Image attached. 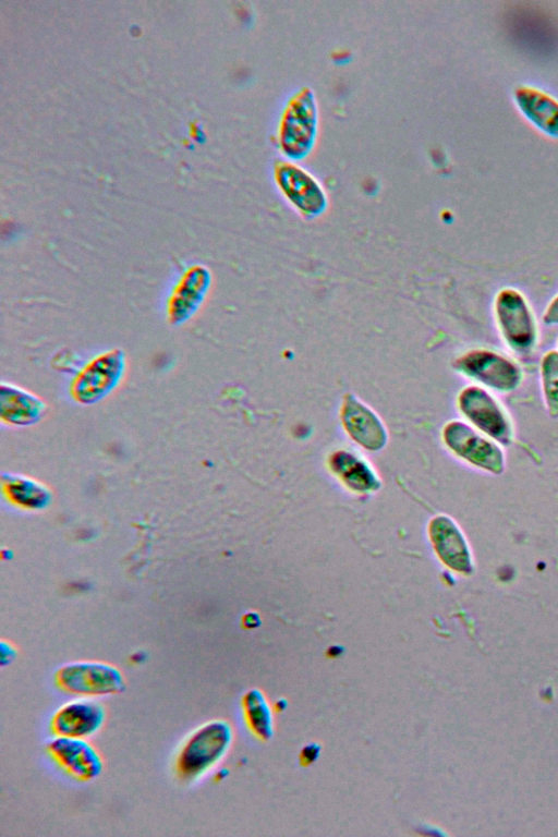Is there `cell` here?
Wrapping results in <instances>:
<instances>
[{
    "instance_id": "7402d4cb",
    "label": "cell",
    "mask_w": 558,
    "mask_h": 837,
    "mask_svg": "<svg viewBox=\"0 0 558 837\" xmlns=\"http://www.w3.org/2000/svg\"><path fill=\"white\" fill-rule=\"evenodd\" d=\"M229 772L226 768H221L216 773V779L221 780L228 776Z\"/></svg>"
},
{
    "instance_id": "5b68a950",
    "label": "cell",
    "mask_w": 558,
    "mask_h": 837,
    "mask_svg": "<svg viewBox=\"0 0 558 837\" xmlns=\"http://www.w3.org/2000/svg\"><path fill=\"white\" fill-rule=\"evenodd\" d=\"M495 310L508 344L518 351L531 349L536 340V328L522 294L513 289L501 290L496 298Z\"/></svg>"
},
{
    "instance_id": "8992f818",
    "label": "cell",
    "mask_w": 558,
    "mask_h": 837,
    "mask_svg": "<svg viewBox=\"0 0 558 837\" xmlns=\"http://www.w3.org/2000/svg\"><path fill=\"white\" fill-rule=\"evenodd\" d=\"M458 403L464 416L487 436L502 444L511 440L510 422L486 390L476 386L466 387L460 392Z\"/></svg>"
},
{
    "instance_id": "7a4b0ae2",
    "label": "cell",
    "mask_w": 558,
    "mask_h": 837,
    "mask_svg": "<svg viewBox=\"0 0 558 837\" xmlns=\"http://www.w3.org/2000/svg\"><path fill=\"white\" fill-rule=\"evenodd\" d=\"M56 682L61 690L85 698L112 695L125 689L124 676L118 667L96 660L61 666L56 672Z\"/></svg>"
},
{
    "instance_id": "ac0fdd59",
    "label": "cell",
    "mask_w": 558,
    "mask_h": 837,
    "mask_svg": "<svg viewBox=\"0 0 558 837\" xmlns=\"http://www.w3.org/2000/svg\"><path fill=\"white\" fill-rule=\"evenodd\" d=\"M17 656L16 648L7 641L0 642V665L5 667L10 665Z\"/></svg>"
},
{
    "instance_id": "d6986e66",
    "label": "cell",
    "mask_w": 558,
    "mask_h": 837,
    "mask_svg": "<svg viewBox=\"0 0 558 837\" xmlns=\"http://www.w3.org/2000/svg\"><path fill=\"white\" fill-rule=\"evenodd\" d=\"M544 322L549 325L558 324V295L549 303L544 314Z\"/></svg>"
},
{
    "instance_id": "ba28073f",
    "label": "cell",
    "mask_w": 558,
    "mask_h": 837,
    "mask_svg": "<svg viewBox=\"0 0 558 837\" xmlns=\"http://www.w3.org/2000/svg\"><path fill=\"white\" fill-rule=\"evenodd\" d=\"M105 720L106 709L99 701L80 696L54 712L51 729L57 736L88 738L100 730Z\"/></svg>"
},
{
    "instance_id": "5bb4252c",
    "label": "cell",
    "mask_w": 558,
    "mask_h": 837,
    "mask_svg": "<svg viewBox=\"0 0 558 837\" xmlns=\"http://www.w3.org/2000/svg\"><path fill=\"white\" fill-rule=\"evenodd\" d=\"M330 465L342 482L353 490L372 492L380 486L372 468L352 452H336L330 459Z\"/></svg>"
},
{
    "instance_id": "2e32d148",
    "label": "cell",
    "mask_w": 558,
    "mask_h": 837,
    "mask_svg": "<svg viewBox=\"0 0 558 837\" xmlns=\"http://www.w3.org/2000/svg\"><path fill=\"white\" fill-rule=\"evenodd\" d=\"M542 386L548 413L558 417V352H547L541 366Z\"/></svg>"
},
{
    "instance_id": "8fae6325",
    "label": "cell",
    "mask_w": 558,
    "mask_h": 837,
    "mask_svg": "<svg viewBox=\"0 0 558 837\" xmlns=\"http://www.w3.org/2000/svg\"><path fill=\"white\" fill-rule=\"evenodd\" d=\"M429 537L437 556L447 567L464 574L473 571L472 555L466 539L450 518L435 517L429 524Z\"/></svg>"
},
{
    "instance_id": "9a60e30c",
    "label": "cell",
    "mask_w": 558,
    "mask_h": 837,
    "mask_svg": "<svg viewBox=\"0 0 558 837\" xmlns=\"http://www.w3.org/2000/svg\"><path fill=\"white\" fill-rule=\"evenodd\" d=\"M2 489L14 505L25 509L45 508L51 499L49 489L41 483L17 474H2Z\"/></svg>"
},
{
    "instance_id": "6da1fadb",
    "label": "cell",
    "mask_w": 558,
    "mask_h": 837,
    "mask_svg": "<svg viewBox=\"0 0 558 837\" xmlns=\"http://www.w3.org/2000/svg\"><path fill=\"white\" fill-rule=\"evenodd\" d=\"M232 742L229 723L220 719L197 727L183 742L175 757V773L191 783L204 776L225 756Z\"/></svg>"
},
{
    "instance_id": "603a6c76",
    "label": "cell",
    "mask_w": 558,
    "mask_h": 837,
    "mask_svg": "<svg viewBox=\"0 0 558 837\" xmlns=\"http://www.w3.org/2000/svg\"><path fill=\"white\" fill-rule=\"evenodd\" d=\"M330 650L333 651V652L329 651L330 656H338L341 654V651H342V648L338 646H332Z\"/></svg>"
},
{
    "instance_id": "3957f363",
    "label": "cell",
    "mask_w": 558,
    "mask_h": 837,
    "mask_svg": "<svg viewBox=\"0 0 558 837\" xmlns=\"http://www.w3.org/2000/svg\"><path fill=\"white\" fill-rule=\"evenodd\" d=\"M124 369L123 351L114 349L104 352L78 373L72 383L71 395L78 403H95L114 389Z\"/></svg>"
},
{
    "instance_id": "44dd1931",
    "label": "cell",
    "mask_w": 558,
    "mask_h": 837,
    "mask_svg": "<svg viewBox=\"0 0 558 837\" xmlns=\"http://www.w3.org/2000/svg\"><path fill=\"white\" fill-rule=\"evenodd\" d=\"M316 755H317V748H315L314 745H308L307 748L304 749L305 759L310 757L312 760H315Z\"/></svg>"
},
{
    "instance_id": "4fadbf2b",
    "label": "cell",
    "mask_w": 558,
    "mask_h": 837,
    "mask_svg": "<svg viewBox=\"0 0 558 837\" xmlns=\"http://www.w3.org/2000/svg\"><path fill=\"white\" fill-rule=\"evenodd\" d=\"M45 412V403L35 395L12 384H1V421L13 426L36 423Z\"/></svg>"
},
{
    "instance_id": "7c38bea8",
    "label": "cell",
    "mask_w": 558,
    "mask_h": 837,
    "mask_svg": "<svg viewBox=\"0 0 558 837\" xmlns=\"http://www.w3.org/2000/svg\"><path fill=\"white\" fill-rule=\"evenodd\" d=\"M342 423L350 436L368 450L381 449L387 440L379 417L353 396H347L342 405Z\"/></svg>"
},
{
    "instance_id": "ffe728a7",
    "label": "cell",
    "mask_w": 558,
    "mask_h": 837,
    "mask_svg": "<svg viewBox=\"0 0 558 837\" xmlns=\"http://www.w3.org/2000/svg\"><path fill=\"white\" fill-rule=\"evenodd\" d=\"M130 659L133 664H143L147 659V654L144 651H136L131 655Z\"/></svg>"
},
{
    "instance_id": "9c48e42d",
    "label": "cell",
    "mask_w": 558,
    "mask_h": 837,
    "mask_svg": "<svg viewBox=\"0 0 558 837\" xmlns=\"http://www.w3.org/2000/svg\"><path fill=\"white\" fill-rule=\"evenodd\" d=\"M47 750L76 779L92 780L102 772V759L86 738L54 735Z\"/></svg>"
},
{
    "instance_id": "e0dca14e",
    "label": "cell",
    "mask_w": 558,
    "mask_h": 837,
    "mask_svg": "<svg viewBox=\"0 0 558 837\" xmlns=\"http://www.w3.org/2000/svg\"><path fill=\"white\" fill-rule=\"evenodd\" d=\"M244 707L252 728L257 733H267V712L264 701L257 691L252 690L245 695Z\"/></svg>"
},
{
    "instance_id": "277c9868",
    "label": "cell",
    "mask_w": 558,
    "mask_h": 837,
    "mask_svg": "<svg viewBox=\"0 0 558 837\" xmlns=\"http://www.w3.org/2000/svg\"><path fill=\"white\" fill-rule=\"evenodd\" d=\"M442 436L449 449L463 460L484 471L502 473L505 457L500 447L471 426L452 421L445 426Z\"/></svg>"
},
{
    "instance_id": "52a82bcc",
    "label": "cell",
    "mask_w": 558,
    "mask_h": 837,
    "mask_svg": "<svg viewBox=\"0 0 558 837\" xmlns=\"http://www.w3.org/2000/svg\"><path fill=\"white\" fill-rule=\"evenodd\" d=\"M454 367L486 386L500 391H510L521 381L517 364L488 350H473L460 356Z\"/></svg>"
},
{
    "instance_id": "30bf717a",
    "label": "cell",
    "mask_w": 558,
    "mask_h": 837,
    "mask_svg": "<svg viewBox=\"0 0 558 837\" xmlns=\"http://www.w3.org/2000/svg\"><path fill=\"white\" fill-rule=\"evenodd\" d=\"M210 281V271L204 266L196 265L184 271L168 300L170 324H183L196 313L208 292Z\"/></svg>"
}]
</instances>
